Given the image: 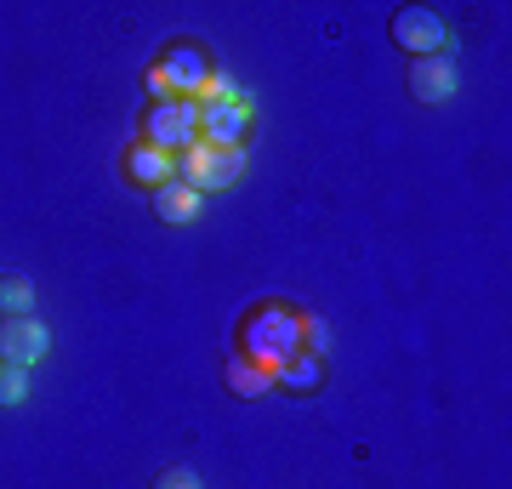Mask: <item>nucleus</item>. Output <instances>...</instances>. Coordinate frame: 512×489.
<instances>
[{"mask_svg":"<svg viewBox=\"0 0 512 489\" xmlns=\"http://www.w3.org/2000/svg\"><path fill=\"white\" fill-rule=\"evenodd\" d=\"M23 399H29V370L23 364H0V404L18 410Z\"/></svg>","mask_w":512,"mask_h":489,"instance_id":"4468645a","label":"nucleus"},{"mask_svg":"<svg viewBox=\"0 0 512 489\" xmlns=\"http://www.w3.org/2000/svg\"><path fill=\"white\" fill-rule=\"evenodd\" d=\"M126 177L137 188H165V182H177V154H160V148H126Z\"/></svg>","mask_w":512,"mask_h":489,"instance_id":"1a4fd4ad","label":"nucleus"},{"mask_svg":"<svg viewBox=\"0 0 512 489\" xmlns=\"http://www.w3.org/2000/svg\"><path fill=\"white\" fill-rule=\"evenodd\" d=\"M154 489H200V472L171 467V472H160V484H154Z\"/></svg>","mask_w":512,"mask_h":489,"instance_id":"dca6fc26","label":"nucleus"},{"mask_svg":"<svg viewBox=\"0 0 512 489\" xmlns=\"http://www.w3.org/2000/svg\"><path fill=\"white\" fill-rule=\"evenodd\" d=\"M0 308H6V319L29 313V308H35V285H29L23 273H6V279H0Z\"/></svg>","mask_w":512,"mask_h":489,"instance_id":"ddd939ff","label":"nucleus"},{"mask_svg":"<svg viewBox=\"0 0 512 489\" xmlns=\"http://www.w3.org/2000/svg\"><path fill=\"white\" fill-rule=\"evenodd\" d=\"M143 143L183 160L188 148L200 143V103H188V97L154 103V109H148V120H143Z\"/></svg>","mask_w":512,"mask_h":489,"instance_id":"7ed1b4c3","label":"nucleus"},{"mask_svg":"<svg viewBox=\"0 0 512 489\" xmlns=\"http://www.w3.org/2000/svg\"><path fill=\"white\" fill-rule=\"evenodd\" d=\"M302 353V313L279 308V302H262V308L239 325V359H251L256 370L279 376V364Z\"/></svg>","mask_w":512,"mask_h":489,"instance_id":"f257e3e1","label":"nucleus"},{"mask_svg":"<svg viewBox=\"0 0 512 489\" xmlns=\"http://www.w3.org/2000/svg\"><path fill=\"white\" fill-rule=\"evenodd\" d=\"M200 194H194V188H188L183 177L177 182H165V188H154V211H160V222H177V228H183V222H194L200 217Z\"/></svg>","mask_w":512,"mask_h":489,"instance_id":"9d476101","label":"nucleus"},{"mask_svg":"<svg viewBox=\"0 0 512 489\" xmlns=\"http://www.w3.org/2000/svg\"><path fill=\"white\" fill-rule=\"evenodd\" d=\"M46 353H52V330L40 325L35 313L0 319V364H23V370H35Z\"/></svg>","mask_w":512,"mask_h":489,"instance_id":"0eeeda50","label":"nucleus"},{"mask_svg":"<svg viewBox=\"0 0 512 489\" xmlns=\"http://www.w3.org/2000/svg\"><path fill=\"white\" fill-rule=\"evenodd\" d=\"M239 97H245V86H239V80H228V74L211 69V80L200 86V97H194V103L205 109V103H239Z\"/></svg>","mask_w":512,"mask_h":489,"instance_id":"2eb2a0df","label":"nucleus"},{"mask_svg":"<svg viewBox=\"0 0 512 489\" xmlns=\"http://www.w3.org/2000/svg\"><path fill=\"white\" fill-rule=\"evenodd\" d=\"M177 177L194 188V194H222V188H234L239 177H245V148H205V143H194L177 160Z\"/></svg>","mask_w":512,"mask_h":489,"instance_id":"20e7f679","label":"nucleus"},{"mask_svg":"<svg viewBox=\"0 0 512 489\" xmlns=\"http://www.w3.org/2000/svg\"><path fill=\"white\" fill-rule=\"evenodd\" d=\"M393 40H399V52L410 57H439L456 46V35L444 29L439 12H427V6H404L399 18H393Z\"/></svg>","mask_w":512,"mask_h":489,"instance_id":"39448f33","label":"nucleus"},{"mask_svg":"<svg viewBox=\"0 0 512 489\" xmlns=\"http://www.w3.org/2000/svg\"><path fill=\"white\" fill-rule=\"evenodd\" d=\"M211 80V63H205L200 46H171V52L148 69V97L154 103H171V97H200V86Z\"/></svg>","mask_w":512,"mask_h":489,"instance_id":"f03ea898","label":"nucleus"},{"mask_svg":"<svg viewBox=\"0 0 512 489\" xmlns=\"http://www.w3.org/2000/svg\"><path fill=\"white\" fill-rule=\"evenodd\" d=\"M456 52L439 57H410V97L416 103H450L456 97Z\"/></svg>","mask_w":512,"mask_h":489,"instance_id":"6e6552de","label":"nucleus"},{"mask_svg":"<svg viewBox=\"0 0 512 489\" xmlns=\"http://www.w3.org/2000/svg\"><path fill=\"white\" fill-rule=\"evenodd\" d=\"M256 120V97L245 91L239 103H205L200 109V143L205 148H245V131Z\"/></svg>","mask_w":512,"mask_h":489,"instance_id":"423d86ee","label":"nucleus"},{"mask_svg":"<svg viewBox=\"0 0 512 489\" xmlns=\"http://www.w3.org/2000/svg\"><path fill=\"white\" fill-rule=\"evenodd\" d=\"M228 387H234L239 399H262V393H274V376H268V370H256L251 359H228Z\"/></svg>","mask_w":512,"mask_h":489,"instance_id":"f8f14e48","label":"nucleus"},{"mask_svg":"<svg viewBox=\"0 0 512 489\" xmlns=\"http://www.w3.org/2000/svg\"><path fill=\"white\" fill-rule=\"evenodd\" d=\"M319 381H325V364L313 359V353H291V359L279 364L274 387H291V393H313Z\"/></svg>","mask_w":512,"mask_h":489,"instance_id":"9b49d317","label":"nucleus"}]
</instances>
